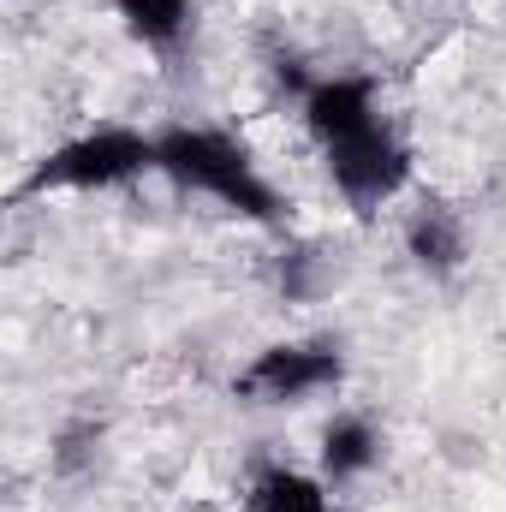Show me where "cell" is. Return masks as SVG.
<instances>
[{
	"mask_svg": "<svg viewBox=\"0 0 506 512\" xmlns=\"http://www.w3.org/2000/svg\"><path fill=\"white\" fill-rule=\"evenodd\" d=\"M322 173L346 197L352 215H376L393 197H405V185H411V143L393 131V120H376V126L328 143L322 149Z\"/></svg>",
	"mask_w": 506,
	"mask_h": 512,
	"instance_id": "4",
	"label": "cell"
},
{
	"mask_svg": "<svg viewBox=\"0 0 506 512\" xmlns=\"http://www.w3.org/2000/svg\"><path fill=\"white\" fill-rule=\"evenodd\" d=\"M155 173L191 197H209L221 209H233L239 221L256 227H286V197L280 185L262 173V161L251 155L245 137L203 120H173L155 126Z\"/></svg>",
	"mask_w": 506,
	"mask_h": 512,
	"instance_id": "1",
	"label": "cell"
},
{
	"mask_svg": "<svg viewBox=\"0 0 506 512\" xmlns=\"http://www.w3.org/2000/svg\"><path fill=\"white\" fill-rule=\"evenodd\" d=\"M298 120H304L316 149H328L352 131L387 120L381 114V84L370 72H316V84L298 96Z\"/></svg>",
	"mask_w": 506,
	"mask_h": 512,
	"instance_id": "5",
	"label": "cell"
},
{
	"mask_svg": "<svg viewBox=\"0 0 506 512\" xmlns=\"http://www.w3.org/2000/svg\"><path fill=\"white\" fill-rule=\"evenodd\" d=\"M346 382V352L334 334L310 340H274L233 376V393L245 405H310Z\"/></svg>",
	"mask_w": 506,
	"mask_h": 512,
	"instance_id": "3",
	"label": "cell"
},
{
	"mask_svg": "<svg viewBox=\"0 0 506 512\" xmlns=\"http://www.w3.org/2000/svg\"><path fill=\"white\" fill-rule=\"evenodd\" d=\"M274 286H280L286 304H310V298H322L334 286V262L322 256V245L298 239V245H286L280 262H274Z\"/></svg>",
	"mask_w": 506,
	"mask_h": 512,
	"instance_id": "10",
	"label": "cell"
},
{
	"mask_svg": "<svg viewBox=\"0 0 506 512\" xmlns=\"http://www.w3.org/2000/svg\"><path fill=\"white\" fill-rule=\"evenodd\" d=\"M108 6H114L120 30L137 48H149V54H179L185 36H191V24H197L191 0H108Z\"/></svg>",
	"mask_w": 506,
	"mask_h": 512,
	"instance_id": "9",
	"label": "cell"
},
{
	"mask_svg": "<svg viewBox=\"0 0 506 512\" xmlns=\"http://www.w3.org/2000/svg\"><path fill=\"white\" fill-rule=\"evenodd\" d=\"M381 453H387V435L376 429L370 411H334V417L322 423V435H316V471H322L334 489L364 483L381 465Z\"/></svg>",
	"mask_w": 506,
	"mask_h": 512,
	"instance_id": "7",
	"label": "cell"
},
{
	"mask_svg": "<svg viewBox=\"0 0 506 512\" xmlns=\"http://www.w3.org/2000/svg\"><path fill=\"white\" fill-rule=\"evenodd\" d=\"M399 239H405L411 268L429 274V280H453V274L471 262V227H465V215H459L453 203H441V197H423V203L405 215Z\"/></svg>",
	"mask_w": 506,
	"mask_h": 512,
	"instance_id": "6",
	"label": "cell"
},
{
	"mask_svg": "<svg viewBox=\"0 0 506 512\" xmlns=\"http://www.w3.org/2000/svg\"><path fill=\"white\" fill-rule=\"evenodd\" d=\"M143 173H155V131L143 126H90L66 143H54L18 185V197H48V191H78V197H96V191H120L137 185Z\"/></svg>",
	"mask_w": 506,
	"mask_h": 512,
	"instance_id": "2",
	"label": "cell"
},
{
	"mask_svg": "<svg viewBox=\"0 0 506 512\" xmlns=\"http://www.w3.org/2000/svg\"><path fill=\"white\" fill-rule=\"evenodd\" d=\"M96 441H102V429H96L90 417L66 423V429L54 435V453H48V459H54V471H60V477H78V471L96 459Z\"/></svg>",
	"mask_w": 506,
	"mask_h": 512,
	"instance_id": "11",
	"label": "cell"
},
{
	"mask_svg": "<svg viewBox=\"0 0 506 512\" xmlns=\"http://www.w3.org/2000/svg\"><path fill=\"white\" fill-rule=\"evenodd\" d=\"M245 507L251 512H340L334 507V483L322 471H298L286 459H262L245 483Z\"/></svg>",
	"mask_w": 506,
	"mask_h": 512,
	"instance_id": "8",
	"label": "cell"
}]
</instances>
